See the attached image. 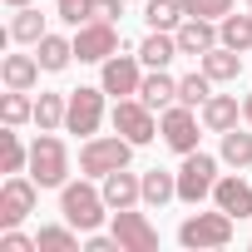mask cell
<instances>
[{"mask_svg": "<svg viewBox=\"0 0 252 252\" xmlns=\"http://www.w3.org/2000/svg\"><path fill=\"white\" fill-rule=\"evenodd\" d=\"M30 178L40 188H64L69 183V149L55 139V129H40V139L30 144Z\"/></svg>", "mask_w": 252, "mask_h": 252, "instance_id": "6da1fadb", "label": "cell"}, {"mask_svg": "<svg viewBox=\"0 0 252 252\" xmlns=\"http://www.w3.org/2000/svg\"><path fill=\"white\" fill-rule=\"evenodd\" d=\"M60 213H64V222H74L79 232H94V227L104 222V213H109L104 188H89V183H64V188H60Z\"/></svg>", "mask_w": 252, "mask_h": 252, "instance_id": "7a4b0ae2", "label": "cell"}, {"mask_svg": "<svg viewBox=\"0 0 252 252\" xmlns=\"http://www.w3.org/2000/svg\"><path fill=\"white\" fill-rule=\"evenodd\" d=\"M232 222H237V218L222 213V208H218V213H193V218H183L178 242H183V247H198V252H203V247H227V242H232Z\"/></svg>", "mask_w": 252, "mask_h": 252, "instance_id": "3957f363", "label": "cell"}, {"mask_svg": "<svg viewBox=\"0 0 252 252\" xmlns=\"http://www.w3.org/2000/svg\"><path fill=\"white\" fill-rule=\"evenodd\" d=\"M129 154H134V144L124 139V134H114V139H89V144L79 149V168H84L89 178H104V173H114V168H129Z\"/></svg>", "mask_w": 252, "mask_h": 252, "instance_id": "277c9868", "label": "cell"}, {"mask_svg": "<svg viewBox=\"0 0 252 252\" xmlns=\"http://www.w3.org/2000/svg\"><path fill=\"white\" fill-rule=\"evenodd\" d=\"M218 188V158L213 154H183V168H178V198L183 203H203L208 193Z\"/></svg>", "mask_w": 252, "mask_h": 252, "instance_id": "5b68a950", "label": "cell"}, {"mask_svg": "<svg viewBox=\"0 0 252 252\" xmlns=\"http://www.w3.org/2000/svg\"><path fill=\"white\" fill-rule=\"evenodd\" d=\"M114 134H124L134 149L139 144H154V134H158V124H154V109L144 104V99H119L114 104Z\"/></svg>", "mask_w": 252, "mask_h": 252, "instance_id": "8992f818", "label": "cell"}, {"mask_svg": "<svg viewBox=\"0 0 252 252\" xmlns=\"http://www.w3.org/2000/svg\"><path fill=\"white\" fill-rule=\"evenodd\" d=\"M35 198H40V183L10 173L5 188H0V227H20V222L35 213Z\"/></svg>", "mask_w": 252, "mask_h": 252, "instance_id": "52a82bcc", "label": "cell"}, {"mask_svg": "<svg viewBox=\"0 0 252 252\" xmlns=\"http://www.w3.org/2000/svg\"><path fill=\"white\" fill-rule=\"evenodd\" d=\"M158 134H163V144H168L173 154H193V149H198V114H193L183 99L168 104L163 119H158Z\"/></svg>", "mask_w": 252, "mask_h": 252, "instance_id": "ba28073f", "label": "cell"}, {"mask_svg": "<svg viewBox=\"0 0 252 252\" xmlns=\"http://www.w3.org/2000/svg\"><path fill=\"white\" fill-rule=\"evenodd\" d=\"M74 55H79L84 64H104L109 55H119V30H114V20H89V25H79Z\"/></svg>", "mask_w": 252, "mask_h": 252, "instance_id": "9c48e42d", "label": "cell"}, {"mask_svg": "<svg viewBox=\"0 0 252 252\" xmlns=\"http://www.w3.org/2000/svg\"><path fill=\"white\" fill-rule=\"evenodd\" d=\"M114 237H119L124 252H158V227L144 213H134V208H119L114 213Z\"/></svg>", "mask_w": 252, "mask_h": 252, "instance_id": "30bf717a", "label": "cell"}, {"mask_svg": "<svg viewBox=\"0 0 252 252\" xmlns=\"http://www.w3.org/2000/svg\"><path fill=\"white\" fill-rule=\"evenodd\" d=\"M99 119H104V84L99 89H89V84H79L74 94H69V114H64V129L69 134H94L99 129Z\"/></svg>", "mask_w": 252, "mask_h": 252, "instance_id": "8fae6325", "label": "cell"}, {"mask_svg": "<svg viewBox=\"0 0 252 252\" xmlns=\"http://www.w3.org/2000/svg\"><path fill=\"white\" fill-rule=\"evenodd\" d=\"M139 64H144V60H134V55H109V60H104V74H99L104 94H114V99H129V94H139V84H144Z\"/></svg>", "mask_w": 252, "mask_h": 252, "instance_id": "7c38bea8", "label": "cell"}, {"mask_svg": "<svg viewBox=\"0 0 252 252\" xmlns=\"http://www.w3.org/2000/svg\"><path fill=\"white\" fill-rule=\"evenodd\" d=\"M104 203H109V213L144 203V178H139V173H129V168H114V173H104Z\"/></svg>", "mask_w": 252, "mask_h": 252, "instance_id": "4fadbf2b", "label": "cell"}, {"mask_svg": "<svg viewBox=\"0 0 252 252\" xmlns=\"http://www.w3.org/2000/svg\"><path fill=\"white\" fill-rule=\"evenodd\" d=\"M173 35H178V50H183V55H198V60L218 45V30H213V20H203V15H188Z\"/></svg>", "mask_w": 252, "mask_h": 252, "instance_id": "5bb4252c", "label": "cell"}, {"mask_svg": "<svg viewBox=\"0 0 252 252\" xmlns=\"http://www.w3.org/2000/svg\"><path fill=\"white\" fill-rule=\"evenodd\" d=\"M213 203H218L222 213H232V218H252V188H247L237 173L218 178V188H213Z\"/></svg>", "mask_w": 252, "mask_h": 252, "instance_id": "9a60e30c", "label": "cell"}, {"mask_svg": "<svg viewBox=\"0 0 252 252\" xmlns=\"http://www.w3.org/2000/svg\"><path fill=\"white\" fill-rule=\"evenodd\" d=\"M203 129H213V134H227V129H237V114H242V104H237V94H213L203 109Z\"/></svg>", "mask_w": 252, "mask_h": 252, "instance_id": "2e32d148", "label": "cell"}, {"mask_svg": "<svg viewBox=\"0 0 252 252\" xmlns=\"http://www.w3.org/2000/svg\"><path fill=\"white\" fill-rule=\"evenodd\" d=\"M139 99H144L149 109H168V104H178V79H173L168 69H154V74H144Z\"/></svg>", "mask_w": 252, "mask_h": 252, "instance_id": "e0dca14e", "label": "cell"}, {"mask_svg": "<svg viewBox=\"0 0 252 252\" xmlns=\"http://www.w3.org/2000/svg\"><path fill=\"white\" fill-rule=\"evenodd\" d=\"M40 60L35 55H5L0 60V79H5V89H30L35 79H40Z\"/></svg>", "mask_w": 252, "mask_h": 252, "instance_id": "ac0fdd59", "label": "cell"}, {"mask_svg": "<svg viewBox=\"0 0 252 252\" xmlns=\"http://www.w3.org/2000/svg\"><path fill=\"white\" fill-rule=\"evenodd\" d=\"M173 55H183V50H178V35H173V30H154V35H149V40L139 45V60H144L149 69H168V60H173Z\"/></svg>", "mask_w": 252, "mask_h": 252, "instance_id": "d6986e66", "label": "cell"}, {"mask_svg": "<svg viewBox=\"0 0 252 252\" xmlns=\"http://www.w3.org/2000/svg\"><path fill=\"white\" fill-rule=\"evenodd\" d=\"M198 64L208 69V79H213V84H227V79H237V74H242V60H237V50H227V45H213Z\"/></svg>", "mask_w": 252, "mask_h": 252, "instance_id": "ffe728a7", "label": "cell"}, {"mask_svg": "<svg viewBox=\"0 0 252 252\" xmlns=\"http://www.w3.org/2000/svg\"><path fill=\"white\" fill-rule=\"evenodd\" d=\"M35 60L45 64V74H60V69L74 60V40H64V35H45V40L35 45Z\"/></svg>", "mask_w": 252, "mask_h": 252, "instance_id": "44dd1931", "label": "cell"}, {"mask_svg": "<svg viewBox=\"0 0 252 252\" xmlns=\"http://www.w3.org/2000/svg\"><path fill=\"white\" fill-rule=\"evenodd\" d=\"M218 45H227V50H252V15H222L218 20Z\"/></svg>", "mask_w": 252, "mask_h": 252, "instance_id": "7402d4cb", "label": "cell"}, {"mask_svg": "<svg viewBox=\"0 0 252 252\" xmlns=\"http://www.w3.org/2000/svg\"><path fill=\"white\" fill-rule=\"evenodd\" d=\"M144 20H149V30H178L188 20V10H183V0H149Z\"/></svg>", "mask_w": 252, "mask_h": 252, "instance_id": "603a6c76", "label": "cell"}, {"mask_svg": "<svg viewBox=\"0 0 252 252\" xmlns=\"http://www.w3.org/2000/svg\"><path fill=\"white\" fill-rule=\"evenodd\" d=\"M50 30H45V15L35 10V5H25V10H15V20H10V40H20V45H40Z\"/></svg>", "mask_w": 252, "mask_h": 252, "instance_id": "cb8c5ba5", "label": "cell"}, {"mask_svg": "<svg viewBox=\"0 0 252 252\" xmlns=\"http://www.w3.org/2000/svg\"><path fill=\"white\" fill-rule=\"evenodd\" d=\"M168 198H178V173L149 168V173H144V203H149V208H163Z\"/></svg>", "mask_w": 252, "mask_h": 252, "instance_id": "d4e9b609", "label": "cell"}, {"mask_svg": "<svg viewBox=\"0 0 252 252\" xmlns=\"http://www.w3.org/2000/svg\"><path fill=\"white\" fill-rule=\"evenodd\" d=\"M178 99H183L188 109H203V104L213 99V79H208V69H193V74H183V79H178Z\"/></svg>", "mask_w": 252, "mask_h": 252, "instance_id": "484cf974", "label": "cell"}, {"mask_svg": "<svg viewBox=\"0 0 252 252\" xmlns=\"http://www.w3.org/2000/svg\"><path fill=\"white\" fill-rule=\"evenodd\" d=\"M64 114H69V94H40L35 99V124L40 129H60Z\"/></svg>", "mask_w": 252, "mask_h": 252, "instance_id": "4316f807", "label": "cell"}, {"mask_svg": "<svg viewBox=\"0 0 252 252\" xmlns=\"http://www.w3.org/2000/svg\"><path fill=\"white\" fill-rule=\"evenodd\" d=\"M0 119H5L10 129H20L25 119H35V99H25V89H10V94H0Z\"/></svg>", "mask_w": 252, "mask_h": 252, "instance_id": "83f0119b", "label": "cell"}, {"mask_svg": "<svg viewBox=\"0 0 252 252\" xmlns=\"http://www.w3.org/2000/svg\"><path fill=\"white\" fill-rule=\"evenodd\" d=\"M222 163H232V168H247V163H252V134H242V129H227V134H222Z\"/></svg>", "mask_w": 252, "mask_h": 252, "instance_id": "f1b7e54d", "label": "cell"}, {"mask_svg": "<svg viewBox=\"0 0 252 252\" xmlns=\"http://www.w3.org/2000/svg\"><path fill=\"white\" fill-rule=\"evenodd\" d=\"M0 163H5V173H20L25 163H30V149L20 144V134L5 124V134H0Z\"/></svg>", "mask_w": 252, "mask_h": 252, "instance_id": "f546056e", "label": "cell"}, {"mask_svg": "<svg viewBox=\"0 0 252 252\" xmlns=\"http://www.w3.org/2000/svg\"><path fill=\"white\" fill-rule=\"evenodd\" d=\"M74 232H79L74 222H69V227H40V237H35V242H40L45 252H74V247H79V237H74Z\"/></svg>", "mask_w": 252, "mask_h": 252, "instance_id": "4dcf8cb0", "label": "cell"}, {"mask_svg": "<svg viewBox=\"0 0 252 252\" xmlns=\"http://www.w3.org/2000/svg\"><path fill=\"white\" fill-rule=\"evenodd\" d=\"M183 10L203 15V20H222V15H232V0H183Z\"/></svg>", "mask_w": 252, "mask_h": 252, "instance_id": "1f68e13d", "label": "cell"}, {"mask_svg": "<svg viewBox=\"0 0 252 252\" xmlns=\"http://www.w3.org/2000/svg\"><path fill=\"white\" fill-rule=\"evenodd\" d=\"M55 15L64 20V25H89L94 15H89V0H55Z\"/></svg>", "mask_w": 252, "mask_h": 252, "instance_id": "d6a6232c", "label": "cell"}, {"mask_svg": "<svg viewBox=\"0 0 252 252\" xmlns=\"http://www.w3.org/2000/svg\"><path fill=\"white\" fill-rule=\"evenodd\" d=\"M124 5H129V0H89V15L94 20H119Z\"/></svg>", "mask_w": 252, "mask_h": 252, "instance_id": "836d02e7", "label": "cell"}, {"mask_svg": "<svg viewBox=\"0 0 252 252\" xmlns=\"http://www.w3.org/2000/svg\"><path fill=\"white\" fill-rule=\"evenodd\" d=\"M40 242H30L25 232H15V227H5V237H0V252H35Z\"/></svg>", "mask_w": 252, "mask_h": 252, "instance_id": "e575fe53", "label": "cell"}, {"mask_svg": "<svg viewBox=\"0 0 252 252\" xmlns=\"http://www.w3.org/2000/svg\"><path fill=\"white\" fill-rule=\"evenodd\" d=\"M89 252H124L119 247V237H99V232H89V242H84Z\"/></svg>", "mask_w": 252, "mask_h": 252, "instance_id": "d590c367", "label": "cell"}, {"mask_svg": "<svg viewBox=\"0 0 252 252\" xmlns=\"http://www.w3.org/2000/svg\"><path fill=\"white\" fill-rule=\"evenodd\" d=\"M242 119H247V124H252V94H247V99H242Z\"/></svg>", "mask_w": 252, "mask_h": 252, "instance_id": "8d00e7d4", "label": "cell"}, {"mask_svg": "<svg viewBox=\"0 0 252 252\" xmlns=\"http://www.w3.org/2000/svg\"><path fill=\"white\" fill-rule=\"evenodd\" d=\"M5 5H15V10H25V5H30V0H5Z\"/></svg>", "mask_w": 252, "mask_h": 252, "instance_id": "74e56055", "label": "cell"}, {"mask_svg": "<svg viewBox=\"0 0 252 252\" xmlns=\"http://www.w3.org/2000/svg\"><path fill=\"white\" fill-rule=\"evenodd\" d=\"M247 5H252V0H247Z\"/></svg>", "mask_w": 252, "mask_h": 252, "instance_id": "f35d334b", "label": "cell"}]
</instances>
